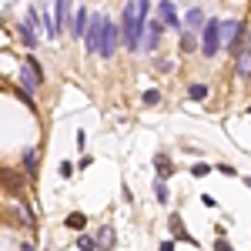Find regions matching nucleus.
Segmentation results:
<instances>
[{"label": "nucleus", "mask_w": 251, "mask_h": 251, "mask_svg": "<svg viewBox=\"0 0 251 251\" xmlns=\"http://www.w3.org/2000/svg\"><path fill=\"white\" fill-rule=\"evenodd\" d=\"M151 0H134V3H124V14H121V44L134 54L141 50V40H144V27L151 20Z\"/></svg>", "instance_id": "f257e3e1"}, {"label": "nucleus", "mask_w": 251, "mask_h": 251, "mask_svg": "<svg viewBox=\"0 0 251 251\" xmlns=\"http://www.w3.org/2000/svg\"><path fill=\"white\" fill-rule=\"evenodd\" d=\"M218 50H221V20L208 17L204 27H201V54L204 57H214Z\"/></svg>", "instance_id": "f03ea898"}, {"label": "nucleus", "mask_w": 251, "mask_h": 251, "mask_svg": "<svg viewBox=\"0 0 251 251\" xmlns=\"http://www.w3.org/2000/svg\"><path fill=\"white\" fill-rule=\"evenodd\" d=\"M117 44H121V30H117V24L107 14H104V30H100V44H97V57L111 60L117 50Z\"/></svg>", "instance_id": "7ed1b4c3"}, {"label": "nucleus", "mask_w": 251, "mask_h": 251, "mask_svg": "<svg viewBox=\"0 0 251 251\" xmlns=\"http://www.w3.org/2000/svg\"><path fill=\"white\" fill-rule=\"evenodd\" d=\"M20 80L27 84V94L30 97L44 87V71H40L37 57H24V64H20Z\"/></svg>", "instance_id": "20e7f679"}, {"label": "nucleus", "mask_w": 251, "mask_h": 251, "mask_svg": "<svg viewBox=\"0 0 251 251\" xmlns=\"http://www.w3.org/2000/svg\"><path fill=\"white\" fill-rule=\"evenodd\" d=\"M0 184L7 188V194H10V198H17V201H27V198H24V188H27V177H24V174L0 168Z\"/></svg>", "instance_id": "39448f33"}, {"label": "nucleus", "mask_w": 251, "mask_h": 251, "mask_svg": "<svg viewBox=\"0 0 251 251\" xmlns=\"http://www.w3.org/2000/svg\"><path fill=\"white\" fill-rule=\"evenodd\" d=\"M100 30H104V14H91V24H87V30H84V47H87V54H97Z\"/></svg>", "instance_id": "423d86ee"}, {"label": "nucleus", "mask_w": 251, "mask_h": 251, "mask_svg": "<svg viewBox=\"0 0 251 251\" xmlns=\"http://www.w3.org/2000/svg\"><path fill=\"white\" fill-rule=\"evenodd\" d=\"M71 17H74V3H71V0H57V3H54V37H60V34L67 30Z\"/></svg>", "instance_id": "0eeeda50"}, {"label": "nucleus", "mask_w": 251, "mask_h": 251, "mask_svg": "<svg viewBox=\"0 0 251 251\" xmlns=\"http://www.w3.org/2000/svg\"><path fill=\"white\" fill-rule=\"evenodd\" d=\"M157 20H161V27H171V30H177V27H181L177 7H174L171 0H161V3H157Z\"/></svg>", "instance_id": "6e6552de"}, {"label": "nucleus", "mask_w": 251, "mask_h": 251, "mask_svg": "<svg viewBox=\"0 0 251 251\" xmlns=\"http://www.w3.org/2000/svg\"><path fill=\"white\" fill-rule=\"evenodd\" d=\"M238 34H245V24H241V20H221V47L231 50Z\"/></svg>", "instance_id": "1a4fd4ad"}, {"label": "nucleus", "mask_w": 251, "mask_h": 251, "mask_svg": "<svg viewBox=\"0 0 251 251\" xmlns=\"http://www.w3.org/2000/svg\"><path fill=\"white\" fill-rule=\"evenodd\" d=\"M161 34H164L161 20H148V27H144V40H141V50H157V44H161Z\"/></svg>", "instance_id": "9d476101"}, {"label": "nucleus", "mask_w": 251, "mask_h": 251, "mask_svg": "<svg viewBox=\"0 0 251 251\" xmlns=\"http://www.w3.org/2000/svg\"><path fill=\"white\" fill-rule=\"evenodd\" d=\"M87 24H91V10L80 3V7H74V17H71V34L74 37H84V30H87Z\"/></svg>", "instance_id": "9b49d317"}, {"label": "nucleus", "mask_w": 251, "mask_h": 251, "mask_svg": "<svg viewBox=\"0 0 251 251\" xmlns=\"http://www.w3.org/2000/svg\"><path fill=\"white\" fill-rule=\"evenodd\" d=\"M234 74H238L241 80L251 77V54H248V47H238V50H234Z\"/></svg>", "instance_id": "f8f14e48"}, {"label": "nucleus", "mask_w": 251, "mask_h": 251, "mask_svg": "<svg viewBox=\"0 0 251 251\" xmlns=\"http://www.w3.org/2000/svg\"><path fill=\"white\" fill-rule=\"evenodd\" d=\"M94 241H97V248H100V251H111L117 245V231L111 228V225H104V228H97Z\"/></svg>", "instance_id": "ddd939ff"}, {"label": "nucleus", "mask_w": 251, "mask_h": 251, "mask_svg": "<svg viewBox=\"0 0 251 251\" xmlns=\"http://www.w3.org/2000/svg\"><path fill=\"white\" fill-rule=\"evenodd\" d=\"M40 171V148H27L24 154V177H37Z\"/></svg>", "instance_id": "4468645a"}, {"label": "nucleus", "mask_w": 251, "mask_h": 251, "mask_svg": "<svg viewBox=\"0 0 251 251\" xmlns=\"http://www.w3.org/2000/svg\"><path fill=\"white\" fill-rule=\"evenodd\" d=\"M154 171H157V181H168V177L174 174L171 154H164V151H157V154H154Z\"/></svg>", "instance_id": "2eb2a0df"}, {"label": "nucleus", "mask_w": 251, "mask_h": 251, "mask_svg": "<svg viewBox=\"0 0 251 251\" xmlns=\"http://www.w3.org/2000/svg\"><path fill=\"white\" fill-rule=\"evenodd\" d=\"M204 20H208V14H204L201 7H191V10H188V17H184V24H188V30H191V34H201Z\"/></svg>", "instance_id": "dca6fc26"}, {"label": "nucleus", "mask_w": 251, "mask_h": 251, "mask_svg": "<svg viewBox=\"0 0 251 251\" xmlns=\"http://www.w3.org/2000/svg\"><path fill=\"white\" fill-rule=\"evenodd\" d=\"M34 30H37V27H34V24H27V20H24V24H20V27H17L20 40H24V44H27L30 50H34V47H37V44H40V37H37V34H34Z\"/></svg>", "instance_id": "f3484780"}, {"label": "nucleus", "mask_w": 251, "mask_h": 251, "mask_svg": "<svg viewBox=\"0 0 251 251\" xmlns=\"http://www.w3.org/2000/svg\"><path fill=\"white\" fill-rule=\"evenodd\" d=\"M168 228H171L174 238H184L188 245H194V238H191L188 231H184V225H181V214H171V218H168Z\"/></svg>", "instance_id": "a211bd4d"}, {"label": "nucleus", "mask_w": 251, "mask_h": 251, "mask_svg": "<svg viewBox=\"0 0 251 251\" xmlns=\"http://www.w3.org/2000/svg\"><path fill=\"white\" fill-rule=\"evenodd\" d=\"M64 225H67L71 231H84V228H87V214L84 211H71L67 218H64Z\"/></svg>", "instance_id": "6ab92c4d"}, {"label": "nucleus", "mask_w": 251, "mask_h": 251, "mask_svg": "<svg viewBox=\"0 0 251 251\" xmlns=\"http://www.w3.org/2000/svg\"><path fill=\"white\" fill-rule=\"evenodd\" d=\"M141 104H144V107H157V104H161V91H157V87H148V91L141 94Z\"/></svg>", "instance_id": "aec40b11"}, {"label": "nucleus", "mask_w": 251, "mask_h": 251, "mask_svg": "<svg viewBox=\"0 0 251 251\" xmlns=\"http://www.w3.org/2000/svg\"><path fill=\"white\" fill-rule=\"evenodd\" d=\"M198 44H201V40H198V34H191V30H184V34H181V50H184V54H191Z\"/></svg>", "instance_id": "412c9836"}, {"label": "nucleus", "mask_w": 251, "mask_h": 251, "mask_svg": "<svg viewBox=\"0 0 251 251\" xmlns=\"http://www.w3.org/2000/svg\"><path fill=\"white\" fill-rule=\"evenodd\" d=\"M154 198L161 201V204H168V201H171V191H168V181H157V177H154Z\"/></svg>", "instance_id": "4be33fe9"}, {"label": "nucleus", "mask_w": 251, "mask_h": 251, "mask_svg": "<svg viewBox=\"0 0 251 251\" xmlns=\"http://www.w3.org/2000/svg\"><path fill=\"white\" fill-rule=\"evenodd\" d=\"M208 91H211L208 84H191V87H188V97H191V100H204Z\"/></svg>", "instance_id": "5701e85b"}, {"label": "nucleus", "mask_w": 251, "mask_h": 251, "mask_svg": "<svg viewBox=\"0 0 251 251\" xmlns=\"http://www.w3.org/2000/svg\"><path fill=\"white\" fill-rule=\"evenodd\" d=\"M77 251H97L94 234H80V238H77Z\"/></svg>", "instance_id": "b1692460"}, {"label": "nucleus", "mask_w": 251, "mask_h": 251, "mask_svg": "<svg viewBox=\"0 0 251 251\" xmlns=\"http://www.w3.org/2000/svg\"><path fill=\"white\" fill-rule=\"evenodd\" d=\"M211 168H214V164H204V161H201V164H194V168H191V174H194V177H208Z\"/></svg>", "instance_id": "393cba45"}, {"label": "nucleus", "mask_w": 251, "mask_h": 251, "mask_svg": "<svg viewBox=\"0 0 251 251\" xmlns=\"http://www.w3.org/2000/svg\"><path fill=\"white\" fill-rule=\"evenodd\" d=\"M60 177H74V164L71 161H60Z\"/></svg>", "instance_id": "a878e982"}, {"label": "nucleus", "mask_w": 251, "mask_h": 251, "mask_svg": "<svg viewBox=\"0 0 251 251\" xmlns=\"http://www.w3.org/2000/svg\"><path fill=\"white\" fill-rule=\"evenodd\" d=\"M214 168H218L221 174H228V177H234V174H238V171H234V164H214Z\"/></svg>", "instance_id": "bb28decb"}, {"label": "nucleus", "mask_w": 251, "mask_h": 251, "mask_svg": "<svg viewBox=\"0 0 251 251\" xmlns=\"http://www.w3.org/2000/svg\"><path fill=\"white\" fill-rule=\"evenodd\" d=\"M91 164H94V157H91V154H80V164H77L80 171H87V168H91Z\"/></svg>", "instance_id": "cd10ccee"}, {"label": "nucleus", "mask_w": 251, "mask_h": 251, "mask_svg": "<svg viewBox=\"0 0 251 251\" xmlns=\"http://www.w3.org/2000/svg\"><path fill=\"white\" fill-rule=\"evenodd\" d=\"M214 251H234V248L225 241V238H218V241H214Z\"/></svg>", "instance_id": "c85d7f7f"}, {"label": "nucleus", "mask_w": 251, "mask_h": 251, "mask_svg": "<svg viewBox=\"0 0 251 251\" xmlns=\"http://www.w3.org/2000/svg\"><path fill=\"white\" fill-rule=\"evenodd\" d=\"M74 141H77V151H84V148H87V134H84V131H77V137H74Z\"/></svg>", "instance_id": "c756f323"}, {"label": "nucleus", "mask_w": 251, "mask_h": 251, "mask_svg": "<svg viewBox=\"0 0 251 251\" xmlns=\"http://www.w3.org/2000/svg\"><path fill=\"white\" fill-rule=\"evenodd\" d=\"M201 204H204V208H218V201H214L211 194H201Z\"/></svg>", "instance_id": "7c9ffc66"}, {"label": "nucleus", "mask_w": 251, "mask_h": 251, "mask_svg": "<svg viewBox=\"0 0 251 251\" xmlns=\"http://www.w3.org/2000/svg\"><path fill=\"white\" fill-rule=\"evenodd\" d=\"M157 251H174V241H171V238H168V241H161V248H157Z\"/></svg>", "instance_id": "2f4dec72"}, {"label": "nucleus", "mask_w": 251, "mask_h": 251, "mask_svg": "<svg viewBox=\"0 0 251 251\" xmlns=\"http://www.w3.org/2000/svg\"><path fill=\"white\" fill-rule=\"evenodd\" d=\"M20 251H37V248H34L30 241H20Z\"/></svg>", "instance_id": "473e14b6"}, {"label": "nucleus", "mask_w": 251, "mask_h": 251, "mask_svg": "<svg viewBox=\"0 0 251 251\" xmlns=\"http://www.w3.org/2000/svg\"><path fill=\"white\" fill-rule=\"evenodd\" d=\"M248 54H251V27H248Z\"/></svg>", "instance_id": "72a5a7b5"}]
</instances>
